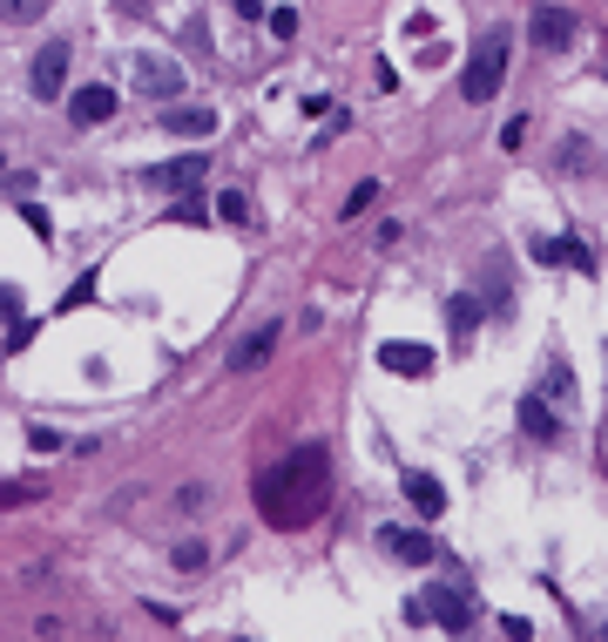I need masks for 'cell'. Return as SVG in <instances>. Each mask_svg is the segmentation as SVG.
<instances>
[{"label": "cell", "mask_w": 608, "mask_h": 642, "mask_svg": "<svg viewBox=\"0 0 608 642\" xmlns=\"http://www.w3.org/2000/svg\"><path fill=\"white\" fill-rule=\"evenodd\" d=\"M162 129L183 136V142H203V136H217V108H170V115H162Z\"/></svg>", "instance_id": "14"}, {"label": "cell", "mask_w": 608, "mask_h": 642, "mask_svg": "<svg viewBox=\"0 0 608 642\" xmlns=\"http://www.w3.org/2000/svg\"><path fill=\"white\" fill-rule=\"evenodd\" d=\"M507 48H514V34H507V27L480 34V48H473L467 68H460V102H467V108H480V102H494V95H501V82H507Z\"/></svg>", "instance_id": "2"}, {"label": "cell", "mask_w": 608, "mask_h": 642, "mask_svg": "<svg viewBox=\"0 0 608 642\" xmlns=\"http://www.w3.org/2000/svg\"><path fill=\"white\" fill-rule=\"evenodd\" d=\"M446 325H454L460 345H473V332H480V298H454V305H446Z\"/></svg>", "instance_id": "16"}, {"label": "cell", "mask_w": 608, "mask_h": 642, "mask_svg": "<svg viewBox=\"0 0 608 642\" xmlns=\"http://www.w3.org/2000/svg\"><path fill=\"white\" fill-rule=\"evenodd\" d=\"M601 439H608V433H601Z\"/></svg>", "instance_id": "26"}, {"label": "cell", "mask_w": 608, "mask_h": 642, "mask_svg": "<svg viewBox=\"0 0 608 642\" xmlns=\"http://www.w3.org/2000/svg\"><path fill=\"white\" fill-rule=\"evenodd\" d=\"M203 170H210V156H170V163L142 170V183L149 190H190V183H203Z\"/></svg>", "instance_id": "8"}, {"label": "cell", "mask_w": 608, "mask_h": 642, "mask_svg": "<svg viewBox=\"0 0 608 642\" xmlns=\"http://www.w3.org/2000/svg\"><path fill=\"white\" fill-rule=\"evenodd\" d=\"M535 257H541V264H554V271H595L582 237H535Z\"/></svg>", "instance_id": "12"}, {"label": "cell", "mask_w": 608, "mask_h": 642, "mask_svg": "<svg viewBox=\"0 0 608 642\" xmlns=\"http://www.w3.org/2000/svg\"><path fill=\"white\" fill-rule=\"evenodd\" d=\"M527 34H535V48L561 55V48H575V34H582V21L567 14V8H548V0H541V8L527 14Z\"/></svg>", "instance_id": "4"}, {"label": "cell", "mask_w": 608, "mask_h": 642, "mask_svg": "<svg viewBox=\"0 0 608 642\" xmlns=\"http://www.w3.org/2000/svg\"><path fill=\"white\" fill-rule=\"evenodd\" d=\"M136 89L156 95V102H170V95H183V68L170 55H136Z\"/></svg>", "instance_id": "5"}, {"label": "cell", "mask_w": 608, "mask_h": 642, "mask_svg": "<svg viewBox=\"0 0 608 642\" xmlns=\"http://www.w3.org/2000/svg\"><path fill=\"white\" fill-rule=\"evenodd\" d=\"M176 569H203V541H183L176 548Z\"/></svg>", "instance_id": "23"}, {"label": "cell", "mask_w": 608, "mask_h": 642, "mask_svg": "<svg viewBox=\"0 0 608 642\" xmlns=\"http://www.w3.org/2000/svg\"><path fill=\"white\" fill-rule=\"evenodd\" d=\"M501 635H507V642H535V629H527L520 616H501Z\"/></svg>", "instance_id": "22"}, {"label": "cell", "mask_w": 608, "mask_h": 642, "mask_svg": "<svg viewBox=\"0 0 608 642\" xmlns=\"http://www.w3.org/2000/svg\"><path fill=\"white\" fill-rule=\"evenodd\" d=\"M14 305H21V298H14V291H8V285H0V311H14Z\"/></svg>", "instance_id": "24"}, {"label": "cell", "mask_w": 608, "mask_h": 642, "mask_svg": "<svg viewBox=\"0 0 608 642\" xmlns=\"http://www.w3.org/2000/svg\"><path fill=\"white\" fill-rule=\"evenodd\" d=\"M61 89H68V42H48V48L34 55V95L55 102Z\"/></svg>", "instance_id": "7"}, {"label": "cell", "mask_w": 608, "mask_h": 642, "mask_svg": "<svg viewBox=\"0 0 608 642\" xmlns=\"http://www.w3.org/2000/svg\"><path fill=\"white\" fill-rule=\"evenodd\" d=\"M405 501L420 507V520H439V514H446V488H439L433 473H413V480H405Z\"/></svg>", "instance_id": "15"}, {"label": "cell", "mask_w": 608, "mask_h": 642, "mask_svg": "<svg viewBox=\"0 0 608 642\" xmlns=\"http://www.w3.org/2000/svg\"><path fill=\"white\" fill-rule=\"evenodd\" d=\"M561 420H567V413L554 406V399H548L541 386H535V392H520V426H527V439H554V433H561Z\"/></svg>", "instance_id": "9"}, {"label": "cell", "mask_w": 608, "mask_h": 642, "mask_svg": "<svg viewBox=\"0 0 608 642\" xmlns=\"http://www.w3.org/2000/svg\"><path fill=\"white\" fill-rule=\"evenodd\" d=\"M108 115H115V95H108V89H95V82L68 95V123H74V129H102Z\"/></svg>", "instance_id": "10"}, {"label": "cell", "mask_w": 608, "mask_h": 642, "mask_svg": "<svg viewBox=\"0 0 608 642\" xmlns=\"http://www.w3.org/2000/svg\"><path fill=\"white\" fill-rule=\"evenodd\" d=\"M27 501H41V480H8L0 488V507H27Z\"/></svg>", "instance_id": "19"}, {"label": "cell", "mask_w": 608, "mask_h": 642, "mask_svg": "<svg viewBox=\"0 0 608 642\" xmlns=\"http://www.w3.org/2000/svg\"><path fill=\"white\" fill-rule=\"evenodd\" d=\"M271 352H277V318H264V325H257L251 339H237V352H230V372H257Z\"/></svg>", "instance_id": "13"}, {"label": "cell", "mask_w": 608, "mask_h": 642, "mask_svg": "<svg viewBox=\"0 0 608 642\" xmlns=\"http://www.w3.org/2000/svg\"><path fill=\"white\" fill-rule=\"evenodd\" d=\"M324 501H332V454L324 447H298L257 480V514L271 528H305L324 514Z\"/></svg>", "instance_id": "1"}, {"label": "cell", "mask_w": 608, "mask_h": 642, "mask_svg": "<svg viewBox=\"0 0 608 642\" xmlns=\"http://www.w3.org/2000/svg\"><path fill=\"white\" fill-rule=\"evenodd\" d=\"M601 642H608V629H601Z\"/></svg>", "instance_id": "25"}, {"label": "cell", "mask_w": 608, "mask_h": 642, "mask_svg": "<svg viewBox=\"0 0 608 642\" xmlns=\"http://www.w3.org/2000/svg\"><path fill=\"white\" fill-rule=\"evenodd\" d=\"M379 535H386V554L392 561H413V569H426V561L439 554V541L420 535V528H379Z\"/></svg>", "instance_id": "11"}, {"label": "cell", "mask_w": 608, "mask_h": 642, "mask_svg": "<svg viewBox=\"0 0 608 642\" xmlns=\"http://www.w3.org/2000/svg\"><path fill=\"white\" fill-rule=\"evenodd\" d=\"M217 217H223V223H251V196H243V190H223Z\"/></svg>", "instance_id": "18"}, {"label": "cell", "mask_w": 608, "mask_h": 642, "mask_svg": "<svg viewBox=\"0 0 608 642\" xmlns=\"http://www.w3.org/2000/svg\"><path fill=\"white\" fill-rule=\"evenodd\" d=\"M271 34H277V42H291V34H298V14L277 8V14H271Z\"/></svg>", "instance_id": "20"}, {"label": "cell", "mask_w": 608, "mask_h": 642, "mask_svg": "<svg viewBox=\"0 0 608 642\" xmlns=\"http://www.w3.org/2000/svg\"><path fill=\"white\" fill-rule=\"evenodd\" d=\"M405 622H439V629L467 635V622H473V601H467V588H426V595H413V601H405Z\"/></svg>", "instance_id": "3"}, {"label": "cell", "mask_w": 608, "mask_h": 642, "mask_svg": "<svg viewBox=\"0 0 608 642\" xmlns=\"http://www.w3.org/2000/svg\"><path fill=\"white\" fill-rule=\"evenodd\" d=\"M372 196H379V183H358V190H352V196H345V217H358V210H365V204H372Z\"/></svg>", "instance_id": "21"}, {"label": "cell", "mask_w": 608, "mask_h": 642, "mask_svg": "<svg viewBox=\"0 0 608 642\" xmlns=\"http://www.w3.org/2000/svg\"><path fill=\"white\" fill-rule=\"evenodd\" d=\"M41 14H48V0H0V21H8V27H27Z\"/></svg>", "instance_id": "17"}, {"label": "cell", "mask_w": 608, "mask_h": 642, "mask_svg": "<svg viewBox=\"0 0 608 642\" xmlns=\"http://www.w3.org/2000/svg\"><path fill=\"white\" fill-rule=\"evenodd\" d=\"M379 366L399 372V379H426V372H433V345H420V339H386V345H379Z\"/></svg>", "instance_id": "6"}]
</instances>
